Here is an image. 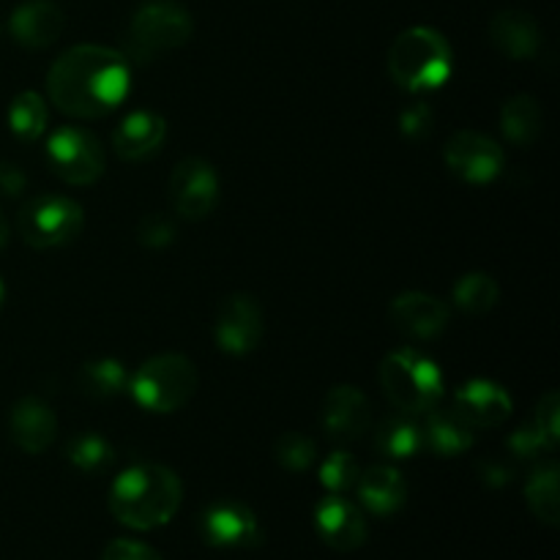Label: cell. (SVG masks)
<instances>
[{"label":"cell","instance_id":"22","mask_svg":"<svg viewBox=\"0 0 560 560\" xmlns=\"http://www.w3.org/2000/svg\"><path fill=\"white\" fill-rule=\"evenodd\" d=\"M421 432H424V448H430L435 457H459L476 443L474 430L452 408L443 410L441 405L424 413Z\"/></svg>","mask_w":560,"mask_h":560},{"label":"cell","instance_id":"38","mask_svg":"<svg viewBox=\"0 0 560 560\" xmlns=\"http://www.w3.org/2000/svg\"><path fill=\"white\" fill-rule=\"evenodd\" d=\"M27 186V175L20 164L14 162H0V191L9 197L22 195Z\"/></svg>","mask_w":560,"mask_h":560},{"label":"cell","instance_id":"31","mask_svg":"<svg viewBox=\"0 0 560 560\" xmlns=\"http://www.w3.org/2000/svg\"><path fill=\"white\" fill-rule=\"evenodd\" d=\"M359 459L350 452H331L320 463V470H317V479L326 487V492L331 495H345L348 490H353L355 481H359Z\"/></svg>","mask_w":560,"mask_h":560},{"label":"cell","instance_id":"14","mask_svg":"<svg viewBox=\"0 0 560 560\" xmlns=\"http://www.w3.org/2000/svg\"><path fill=\"white\" fill-rule=\"evenodd\" d=\"M320 421L331 441H359L372 427V405L353 383H339L323 399Z\"/></svg>","mask_w":560,"mask_h":560},{"label":"cell","instance_id":"16","mask_svg":"<svg viewBox=\"0 0 560 560\" xmlns=\"http://www.w3.org/2000/svg\"><path fill=\"white\" fill-rule=\"evenodd\" d=\"M388 317H392L394 328L402 331L405 337L435 339L438 334L446 331L452 310L438 295L421 293V290H408V293H399L392 301Z\"/></svg>","mask_w":560,"mask_h":560},{"label":"cell","instance_id":"4","mask_svg":"<svg viewBox=\"0 0 560 560\" xmlns=\"http://www.w3.org/2000/svg\"><path fill=\"white\" fill-rule=\"evenodd\" d=\"M381 386L394 410L410 416H424L435 410L446 394L441 366L416 348H397L383 359Z\"/></svg>","mask_w":560,"mask_h":560},{"label":"cell","instance_id":"13","mask_svg":"<svg viewBox=\"0 0 560 560\" xmlns=\"http://www.w3.org/2000/svg\"><path fill=\"white\" fill-rule=\"evenodd\" d=\"M452 410L470 430H492L512 419L514 399L501 383L476 377L463 383L452 397Z\"/></svg>","mask_w":560,"mask_h":560},{"label":"cell","instance_id":"19","mask_svg":"<svg viewBox=\"0 0 560 560\" xmlns=\"http://www.w3.org/2000/svg\"><path fill=\"white\" fill-rule=\"evenodd\" d=\"M167 137V120L151 109L129 113L113 131V148L126 162H140L153 156Z\"/></svg>","mask_w":560,"mask_h":560},{"label":"cell","instance_id":"40","mask_svg":"<svg viewBox=\"0 0 560 560\" xmlns=\"http://www.w3.org/2000/svg\"><path fill=\"white\" fill-rule=\"evenodd\" d=\"M3 304H5V284L3 279H0V310H3Z\"/></svg>","mask_w":560,"mask_h":560},{"label":"cell","instance_id":"25","mask_svg":"<svg viewBox=\"0 0 560 560\" xmlns=\"http://www.w3.org/2000/svg\"><path fill=\"white\" fill-rule=\"evenodd\" d=\"M525 503L539 523L556 528L560 520V470L552 463H539L525 481Z\"/></svg>","mask_w":560,"mask_h":560},{"label":"cell","instance_id":"17","mask_svg":"<svg viewBox=\"0 0 560 560\" xmlns=\"http://www.w3.org/2000/svg\"><path fill=\"white\" fill-rule=\"evenodd\" d=\"M63 9L55 0H25L9 16L11 36L25 49L52 47L63 33Z\"/></svg>","mask_w":560,"mask_h":560},{"label":"cell","instance_id":"37","mask_svg":"<svg viewBox=\"0 0 560 560\" xmlns=\"http://www.w3.org/2000/svg\"><path fill=\"white\" fill-rule=\"evenodd\" d=\"M479 479L485 481L487 487H492V490H501V487H506L509 481L514 479V465L506 463V459H495V457L481 459Z\"/></svg>","mask_w":560,"mask_h":560},{"label":"cell","instance_id":"5","mask_svg":"<svg viewBox=\"0 0 560 560\" xmlns=\"http://www.w3.org/2000/svg\"><path fill=\"white\" fill-rule=\"evenodd\" d=\"M200 388L195 361L180 353H162L142 361L129 377V394L142 410L151 413H175L186 408Z\"/></svg>","mask_w":560,"mask_h":560},{"label":"cell","instance_id":"39","mask_svg":"<svg viewBox=\"0 0 560 560\" xmlns=\"http://www.w3.org/2000/svg\"><path fill=\"white\" fill-rule=\"evenodd\" d=\"M5 244H9V222H5V217L0 213V249H3Z\"/></svg>","mask_w":560,"mask_h":560},{"label":"cell","instance_id":"3","mask_svg":"<svg viewBox=\"0 0 560 560\" xmlns=\"http://www.w3.org/2000/svg\"><path fill=\"white\" fill-rule=\"evenodd\" d=\"M386 63L388 74L402 91L427 93L446 85L454 71V52L443 33L416 25L394 38Z\"/></svg>","mask_w":560,"mask_h":560},{"label":"cell","instance_id":"26","mask_svg":"<svg viewBox=\"0 0 560 560\" xmlns=\"http://www.w3.org/2000/svg\"><path fill=\"white\" fill-rule=\"evenodd\" d=\"M129 372L118 359H93L80 366V392L93 399H113L129 392Z\"/></svg>","mask_w":560,"mask_h":560},{"label":"cell","instance_id":"8","mask_svg":"<svg viewBox=\"0 0 560 560\" xmlns=\"http://www.w3.org/2000/svg\"><path fill=\"white\" fill-rule=\"evenodd\" d=\"M47 164L69 186H91L104 173L102 142L82 126H60L47 140Z\"/></svg>","mask_w":560,"mask_h":560},{"label":"cell","instance_id":"28","mask_svg":"<svg viewBox=\"0 0 560 560\" xmlns=\"http://www.w3.org/2000/svg\"><path fill=\"white\" fill-rule=\"evenodd\" d=\"M452 301L459 312L465 315H487L501 301V288L495 279L485 271H470L454 282Z\"/></svg>","mask_w":560,"mask_h":560},{"label":"cell","instance_id":"30","mask_svg":"<svg viewBox=\"0 0 560 560\" xmlns=\"http://www.w3.org/2000/svg\"><path fill=\"white\" fill-rule=\"evenodd\" d=\"M273 459L288 474H306L317 463V446L304 432H282L273 443Z\"/></svg>","mask_w":560,"mask_h":560},{"label":"cell","instance_id":"1","mask_svg":"<svg viewBox=\"0 0 560 560\" xmlns=\"http://www.w3.org/2000/svg\"><path fill=\"white\" fill-rule=\"evenodd\" d=\"M131 66L124 52L102 44L66 49L47 71V98L58 113L80 120H98L126 102Z\"/></svg>","mask_w":560,"mask_h":560},{"label":"cell","instance_id":"20","mask_svg":"<svg viewBox=\"0 0 560 560\" xmlns=\"http://www.w3.org/2000/svg\"><path fill=\"white\" fill-rule=\"evenodd\" d=\"M355 492L366 512L375 517H392L408 501V481L392 465H372L359 474Z\"/></svg>","mask_w":560,"mask_h":560},{"label":"cell","instance_id":"35","mask_svg":"<svg viewBox=\"0 0 560 560\" xmlns=\"http://www.w3.org/2000/svg\"><path fill=\"white\" fill-rule=\"evenodd\" d=\"M432 124H435V115H432V107L427 102H413L399 113V131L408 140H424V137H430Z\"/></svg>","mask_w":560,"mask_h":560},{"label":"cell","instance_id":"24","mask_svg":"<svg viewBox=\"0 0 560 560\" xmlns=\"http://www.w3.org/2000/svg\"><path fill=\"white\" fill-rule=\"evenodd\" d=\"M541 126H545V113H541V104L534 96L517 93V96L503 102L501 131L512 145L530 148L541 137Z\"/></svg>","mask_w":560,"mask_h":560},{"label":"cell","instance_id":"21","mask_svg":"<svg viewBox=\"0 0 560 560\" xmlns=\"http://www.w3.org/2000/svg\"><path fill=\"white\" fill-rule=\"evenodd\" d=\"M490 42L503 58L530 60L541 49V27L525 11H498L490 22Z\"/></svg>","mask_w":560,"mask_h":560},{"label":"cell","instance_id":"34","mask_svg":"<svg viewBox=\"0 0 560 560\" xmlns=\"http://www.w3.org/2000/svg\"><path fill=\"white\" fill-rule=\"evenodd\" d=\"M534 427L545 435V441L550 443V448L556 452L560 443V394L547 392L545 397L539 399L534 410Z\"/></svg>","mask_w":560,"mask_h":560},{"label":"cell","instance_id":"10","mask_svg":"<svg viewBox=\"0 0 560 560\" xmlns=\"http://www.w3.org/2000/svg\"><path fill=\"white\" fill-rule=\"evenodd\" d=\"M219 191H222V184H219L217 167L200 156L180 159L170 175L173 211L189 222H202L211 217L219 202Z\"/></svg>","mask_w":560,"mask_h":560},{"label":"cell","instance_id":"27","mask_svg":"<svg viewBox=\"0 0 560 560\" xmlns=\"http://www.w3.org/2000/svg\"><path fill=\"white\" fill-rule=\"evenodd\" d=\"M49 102L36 91H22L9 104V129L16 140L36 142L47 131Z\"/></svg>","mask_w":560,"mask_h":560},{"label":"cell","instance_id":"9","mask_svg":"<svg viewBox=\"0 0 560 560\" xmlns=\"http://www.w3.org/2000/svg\"><path fill=\"white\" fill-rule=\"evenodd\" d=\"M443 162L448 173L457 175L465 184L485 186L506 170V153L485 131L459 129L443 148Z\"/></svg>","mask_w":560,"mask_h":560},{"label":"cell","instance_id":"2","mask_svg":"<svg viewBox=\"0 0 560 560\" xmlns=\"http://www.w3.org/2000/svg\"><path fill=\"white\" fill-rule=\"evenodd\" d=\"M184 503V481L173 468L140 463L126 468L109 487V512L131 530L167 525Z\"/></svg>","mask_w":560,"mask_h":560},{"label":"cell","instance_id":"29","mask_svg":"<svg viewBox=\"0 0 560 560\" xmlns=\"http://www.w3.org/2000/svg\"><path fill=\"white\" fill-rule=\"evenodd\" d=\"M66 459H69L80 474L98 476V474H107V470L113 468L115 448L104 435H96V432H82V435H74L69 443H66Z\"/></svg>","mask_w":560,"mask_h":560},{"label":"cell","instance_id":"33","mask_svg":"<svg viewBox=\"0 0 560 560\" xmlns=\"http://www.w3.org/2000/svg\"><path fill=\"white\" fill-rule=\"evenodd\" d=\"M509 454H512L517 463H528V459H539L545 454H552L550 443L545 441L539 430L534 427V421H525L520 430H514L506 441Z\"/></svg>","mask_w":560,"mask_h":560},{"label":"cell","instance_id":"15","mask_svg":"<svg viewBox=\"0 0 560 560\" xmlns=\"http://www.w3.org/2000/svg\"><path fill=\"white\" fill-rule=\"evenodd\" d=\"M315 528L317 536L337 552L359 550L370 536L364 512L345 495L331 492L315 506Z\"/></svg>","mask_w":560,"mask_h":560},{"label":"cell","instance_id":"23","mask_svg":"<svg viewBox=\"0 0 560 560\" xmlns=\"http://www.w3.org/2000/svg\"><path fill=\"white\" fill-rule=\"evenodd\" d=\"M375 448L386 459H413L424 452V432H421L419 416L397 410L386 416L375 430Z\"/></svg>","mask_w":560,"mask_h":560},{"label":"cell","instance_id":"18","mask_svg":"<svg viewBox=\"0 0 560 560\" xmlns=\"http://www.w3.org/2000/svg\"><path fill=\"white\" fill-rule=\"evenodd\" d=\"M9 435L25 454H44L58 438V416L44 399L22 397L9 413Z\"/></svg>","mask_w":560,"mask_h":560},{"label":"cell","instance_id":"12","mask_svg":"<svg viewBox=\"0 0 560 560\" xmlns=\"http://www.w3.org/2000/svg\"><path fill=\"white\" fill-rule=\"evenodd\" d=\"M200 534L217 550H252L262 541L257 514L241 501H217L200 514Z\"/></svg>","mask_w":560,"mask_h":560},{"label":"cell","instance_id":"11","mask_svg":"<svg viewBox=\"0 0 560 560\" xmlns=\"http://www.w3.org/2000/svg\"><path fill=\"white\" fill-rule=\"evenodd\" d=\"M266 317L255 295L233 293L219 304L213 317V339L228 355H249L262 342Z\"/></svg>","mask_w":560,"mask_h":560},{"label":"cell","instance_id":"32","mask_svg":"<svg viewBox=\"0 0 560 560\" xmlns=\"http://www.w3.org/2000/svg\"><path fill=\"white\" fill-rule=\"evenodd\" d=\"M175 235H178L175 219L164 211H151L137 222V241L145 249H167L175 244Z\"/></svg>","mask_w":560,"mask_h":560},{"label":"cell","instance_id":"6","mask_svg":"<svg viewBox=\"0 0 560 560\" xmlns=\"http://www.w3.org/2000/svg\"><path fill=\"white\" fill-rule=\"evenodd\" d=\"M191 14L175 0H148L131 14L129 52L137 60H153L162 52L184 47L191 38Z\"/></svg>","mask_w":560,"mask_h":560},{"label":"cell","instance_id":"7","mask_svg":"<svg viewBox=\"0 0 560 560\" xmlns=\"http://www.w3.org/2000/svg\"><path fill=\"white\" fill-rule=\"evenodd\" d=\"M85 228L80 202L60 195H38L16 213V233L33 249H55L77 238Z\"/></svg>","mask_w":560,"mask_h":560},{"label":"cell","instance_id":"36","mask_svg":"<svg viewBox=\"0 0 560 560\" xmlns=\"http://www.w3.org/2000/svg\"><path fill=\"white\" fill-rule=\"evenodd\" d=\"M102 560H164L153 547L135 539H115L104 547Z\"/></svg>","mask_w":560,"mask_h":560}]
</instances>
